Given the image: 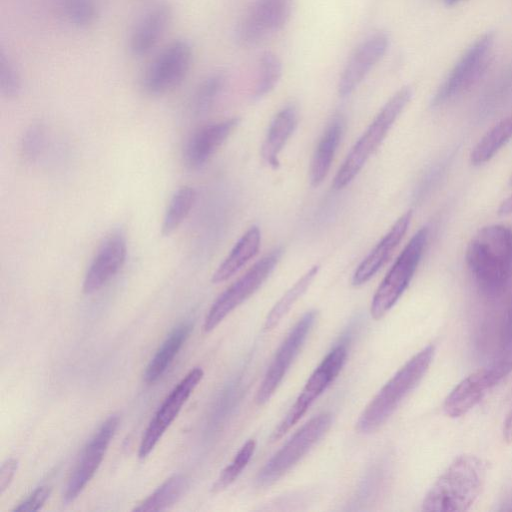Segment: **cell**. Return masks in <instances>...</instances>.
Returning <instances> with one entry per match:
<instances>
[{"instance_id":"1","label":"cell","mask_w":512,"mask_h":512,"mask_svg":"<svg viewBox=\"0 0 512 512\" xmlns=\"http://www.w3.org/2000/svg\"><path fill=\"white\" fill-rule=\"evenodd\" d=\"M465 258L480 290L499 295L512 277V229L500 224L481 228L468 243Z\"/></svg>"},{"instance_id":"2","label":"cell","mask_w":512,"mask_h":512,"mask_svg":"<svg viewBox=\"0 0 512 512\" xmlns=\"http://www.w3.org/2000/svg\"><path fill=\"white\" fill-rule=\"evenodd\" d=\"M486 477L485 462L475 455L455 458L427 492L424 511H465L478 498Z\"/></svg>"},{"instance_id":"3","label":"cell","mask_w":512,"mask_h":512,"mask_svg":"<svg viewBox=\"0 0 512 512\" xmlns=\"http://www.w3.org/2000/svg\"><path fill=\"white\" fill-rule=\"evenodd\" d=\"M434 353V346L427 345L392 376L360 414L356 422L359 433L375 432L391 417L403 399L423 378Z\"/></svg>"},{"instance_id":"4","label":"cell","mask_w":512,"mask_h":512,"mask_svg":"<svg viewBox=\"0 0 512 512\" xmlns=\"http://www.w3.org/2000/svg\"><path fill=\"white\" fill-rule=\"evenodd\" d=\"M412 97V89L404 86L381 108L363 135L354 144L333 182L337 190L347 186L382 143L389 130Z\"/></svg>"},{"instance_id":"5","label":"cell","mask_w":512,"mask_h":512,"mask_svg":"<svg viewBox=\"0 0 512 512\" xmlns=\"http://www.w3.org/2000/svg\"><path fill=\"white\" fill-rule=\"evenodd\" d=\"M428 239V228L419 229L399 254L378 286L370 307L373 319H381L407 289L423 255Z\"/></svg>"},{"instance_id":"6","label":"cell","mask_w":512,"mask_h":512,"mask_svg":"<svg viewBox=\"0 0 512 512\" xmlns=\"http://www.w3.org/2000/svg\"><path fill=\"white\" fill-rule=\"evenodd\" d=\"M328 412L312 417L299 428L259 471L256 483L260 487L274 484L290 471L331 427Z\"/></svg>"},{"instance_id":"7","label":"cell","mask_w":512,"mask_h":512,"mask_svg":"<svg viewBox=\"0 0 512 512\" xmlns=\"http://www.w3.org/2000/svg\"><path fill=\"white\" fill-rule=\"evenodd\" d=\"M281 256L282 249L271 251L227 287L211 305L203 330L210 332L215 329L235 308L253 295L271 275Z\"/></svg>"},{"instance_id":"8","label":"cell","mask_w":512,"mask_h":512,"mask_svg":"<svg viewBox=\"0 0 512 512\" xmlns=\"http://www.w3.org/2000/svg\"><path fill=\"white\" fill-rule=\"evenodd\" d=\"M494 44V34L479 36L463 53L436 90L431 105L438 107L473 86L485 72Z\"/></svg>"},{"instance_id":"9","label":"cell","mask_w":512,"mask_h":512,"mask_svg":"<svg viewBox=\"0 0 512 512\" xmlns=\"http://www.w3.org/2000/svg\"><path fill=\"white\" fill-rule=\"evenodd\" d=\"M193 59L189 41L176 39L164 47L146 68L141 85L152 96L163 95L186 78Z\"/></svg>"},{"instance_id":"10","label":"cell","mask_w":512,"mask_h":512,"mask_svg":"<svg viewBox=\"0 0 512 512\" xmlns=\"http://www.w3.org/2000/svg\"><path fill=\"white\" fill-rule=\"evenodd\" d=\"M347 358L344 344L335 346L309 377L301 393L271 435L276 441L286 434L328 388L342 370Z\"/></svg>"},{"instance_id":"11","label":"cell","mask_w":512,"mask_h":512,"mask_svg":"<svg viewBox=\"0 0 512 512\" xmlns=\"http://www.w3.org/2000/svg\"><path fill=\"white\" fill-rule=\"evenodd\" d=\"M293 0H254L236 28L237 41L254 46L280 31L290 20Z\"/></svg>"},{"instance_id":"12","label":"cell","mask_w":512,"mask_h":512,"mask_svg":"<svg viewBox=\"0 0 512 512\" xmlns=\"http://www.w3.org/2000/svg\"><path fill=\"white\" fill-rule=\"evenodd\" d=\"M512 371V362L501 358L489 367L481 368L461 380L446 397L443 410L458 418L473 409L502 379Z\"/></svg>"},{"instance_id":"13","label":"cell","mask_w":512,"mask_h":512,"mask_svg":"<svg viewBox=\"0 0 512 512\" xmlns=\"http://www.w3.org/2000/svg\"><path fill=\"white\" fill-rule=\"evenodd\" d=\"M316 318L315 310L307 311L286 335L257 390L255 401L258 405H264L273 396L304 345Z\"/></svg>"},{"instance_id":"14","label":"cell","mask_w":512,"mask_h":512,"mask_svg":"<svg viewBox=\"0 0 512 512\" xmlns=\"http://www.w3.org/2000/svg\"><path fill=\"white\" fill-rule=\"evenodd\" d=\"M119 425L118 415L108 417L84 447L63 493V502H73L98 470Z\"/></svg>"},{"instance_id":"15","label":"cell","mask_w":512,"mask_h":512,"mask_svg":"<svg viewBox=\"0 0 512 512\" xmlns=\"http://www.w3.org/2000/svg\"><path fill=\"white\" fill-rule=\"evenodd\" d=\"M203 375L204 372L200 367L193 368L164 399L142 436L138 453L141 459L146 458L155 448L203 378Z\"/></svg>"},{"instance_id":"16","label":"cell","mask_w":512,"mask_h":512,"mask_svg":"<svg viewBox=\"0 0 512 512\" xmlns=\"http://www.w3.org/2000/svg\"><path fill=\"white\" fill-rule=\"evenodd\" d=\"M127 256L122 232L110 233L99 246L83 280V292L92 294L104 287L123 267Z\"/></svg>"},{"instance_id":"17","label":"cell","mask_w":512,"mask_h":512,"mask_svg":"<svg viewBox=\"0 0 512 512\" xmlns=\"http://www.w3.org/2000/svg\"><path fill=\"white\" fill-rule=\"evenodd\" d=\"M388 47V36L379 32L368 37L355 49L339 78L338 93L341 97L350 95L361 84L383 58Z\"/></svg>"},{"instance_id":"18","label":"cell","mask_w":512,"mask_h":512,"mask_svg":"<svg viewBox=\"0 0 512 512\" xmlns=\"http://www.w3.org/2000/svg\"><path fill=\"white\" fill-rule=\"evenodd\" d=\"M239 124L238 118H230L200 127L187 140L183 159L187 167H203L225 143Z\"/></svg>"},{"instance_id":"19","label":"cell","mask_w":512,"mask_h":512,"mask_svg":"<svg viewBox=\"0 0 512 512\" xmlns=\"http://www.w3.org/2000/svg\"><path fill=\"white\" fill-rule=\"evenodd\" d=\"M172 18V8L167 2H157L138 18L129 37V49L136 57L150 53L164 35Z\"/></svg>"},{"instance_id":"20","label":"cell","mask_w":512,"mask_h":512,"mask_svg":"<svg viewBox=\"0 0 512 512\" xmlns=\"http://www.w3.org/2000/svg\"><path fill=\"white\" fill-rule=\"evenodd\" d=\"M412 219V211L401 215L385 236L359 264L352 276V284L360 286L369 281L390 259L406 234Z\"/></svg>"},{"instance_id":"21","label":"cell","mask_w":512,"mask_h":512,"mask_svg":"<svg viewBox=\"0 0 512 512\" xmlns=\"http://www.w3.org/2000/svg\"><path fill=\"white\" fill-rule=\"evenodd\" d=\"M298 122L295 106L288 105L272 119L261 148L264 161L273 168L279 166V154L293 134Z\"/></svg>"},{"instance_id":"22","label":"cell","mask_w":512,"mask_h":512,"mask_svg":"<svg viewBox=\"0 0 512 512\" xmlns=\"http://www.w3.org/2000/svg\"><path fill=\"white\" fill-rule=\"evenodd\" d=\"M344 121L336 116L326 127L322 134L310 167V180L313 186H318L326 178L331 168L334 156L343 134Z\"/></svg>"},{"instance_id":"23","label":"cell","mask_w":512,"mask_h":512,"mask_svg":"<svg viewBox=\"0 0 512 512\" xmlns=\"http://www.w3.org/2000/svg\"><path fill=\"white\" fill-rule=\"evenodd\" d=\"M260 243V229L257 226H251L218 266L211 281L215 284L221 283L233 276L258 253Z\"/></svg>"},{"instance_id":"24","label":"cell","mask_w":512,"mask_h":512,"mask_svg":"<svg viewBox=\"0 0 512 512\" xmlns=\"http://www.w3.org/2000/svg\"><path fill=\"white\" fill-rule=\"evenodd\" d=\"M189 322L176 326L160 345L144 372L147 383H155L166 372L191 332Z\"/></svg>"},{"instance_id":"25","label":"cell","mask_w":512,"mask_h":512,"mask_svg":"<svg viewBox=\"0 0 512 512\" xmlns=\"http://www.w3.org/2000/svg\"><path fill=\"white\" fill-rule=\"evenodd\" d=\"M512 138V113L494 125L473 148L470 161L482 165L494 157Z\"/></svg>"},{"instance_id":"26","label":"cell","mask_w":512,"mask_h":512,"mask_svg":"<svg viewBox=\"0 0 512 512\" xmlns=\"http://www.w3.org/2000/svg\"><path fill=\"white\" fill-rule=\"evenodd\" d=\"M188 479L181 474L173 475L143 500L133 511H162L174 505L187 491Z\"/></svg>"},{"instance_id":"27","label":"cell","mask_w":512,"mask_h":512,"mask_svg":"<svg viewBox=\"0 0 512 512\" xmlns=\"http://www.w3.org/2000/svg\"><path fill=\"white\" fill-rule=\"evenodd\" d=\"M319 270L318 265L312 266L297 282L290 287L270 310L264 322V330H272L290 311L297 300L306 292Z\"/></svg>"},{"instance_id":"28","label":"cell","mask_w":512,"mask_h":512,"mask_svg":"<svg viewBox=\"0 0 512 512\" xmlns=\"http://www.w3.org/2000/svg\"><path fill=\"white\" fill-rule=\"evenodd\" d=\"M196 200V191L191 186H182L172 195L164 213L161 233L172 234L186 219Z\"/></svg>"},{"instance_id":"29","label":"cell","mask_w":512,"mask_h":512,"mask_svg":"<svg viewBox=\"0 0 512 512\" xmlns=\"http://www.w3.org/2000/svg\"><path fill=\"white\" fill-rule=\"evenodd\" d=\"M223 73H213L203 79L194 90L189 101V110L199 116L211 109L225 86Z\"/></svg>"},{"instance_id":"30","label":"cell","mask_w":512,"mask_h":512,"mask_svg":"<svg viewBox=\"0 0 512 512\" xmlns=\"http://www.w3.org/2000/svg\"><path fill=\"white\" fill-rule=\"evenodd\" d=\"M281 75L282 64L279 58L272 52L263 53L259 59L252 98L258 100L269 94L279 82Z\"/></svg>"},{"instance_id":"31","label":"cell","mask_w":512,"mask_h":512,"mask_svg":"<svg viewBox=\"0 0 512 512\" xmlns=\"http://www.w3.org/2000/svg\"><path fill=\"white\" fill-rule=\"evenodd\" d=\"M256 448L254 439H249L237 452L233 460L227 465L212 486V491L218 493L230 486L242 473L251 460Z\"/></svg>"},{"instance_id":"32","label":"cell","mask_w":512,"mask_h":512,"mask_svg":"<svg viewBox=\"0 0 512 512\" xmlns=\"http://www.w3.org/2000/svg\"><path fill=\"white\" fill-rule=\"evenodd\" d=\"M61 8L68 22L78 28L91 26L98 17L95 0H62Z\"/></svg>"},{"instance_id":"33","label":"cell","mask_w":512,"mask_h":512,"mask_svg":"<svg viewBox=\"0 0 512 512\" xmlns=\"http://www.w3.org/2000/svg\"><path fill=\"white\" fill-rule=\"evenodd\" d=\"M22 90V79L13 60L0 51V91L6 98L17 97Z\"/></svg>"},{"instance_id":"34","label":"cell","mask_w":512,"mask_h":512,"mask_svg":"<svg viewBox=\"0 0 512 512\" xmlns=\"http://www.w3.org/2000/svg\"><path fill=\"white\" fill-rule=\"evenodd\" d=\"M44 131L39 125L31 126L25 133L22 140V153L28 160H33L40 153L44 144Z\"/></svg>"},{"instance_id":"35","label":"cell","mask_w":512,"mask_h":512,"mask_svg":"<svg viewBox=\"0 0 512 512\" xmlns=\"http://www.w3.org/2000/svg\"><path fill=\"white\" fill-rule=\"evenodd\" d=\"M51 494V487L42 485L37 487L30 495H28L22 502H20L13 511H38Z\"/></svg>"},{"instance_id":"36","label":"cell","mask_w":512,"mask_h":512,"mask_svg":"<svg viewBox=\"0 0 512 512\" xmlns=\"http://www.w3.org/2000/svg\"><path fill=\"white\" fill-rule=\"evenodd\" d=\"M501 345L502 358L512 362V299L504 318Z\"/></svg>"},{"instance_id":"37","label":"cell","mask_w":512,"mask_h":512,"mask_svg":"<svg viewBox=\"0 0 512 512\" xmlns=\"http://www.w3.org/2000/svg\"><path fill=\"white\" fill-rule=\"evenodd\" d=\"M17 467L18 462L14 458H9L2 464L0 469V494H3L10 486Z\"/></svg>"},{"instance_id":"38","label":"cell","mask_w":512,"mask_h":512,"mask_svg":"<svg viewBox=\"0 0 512 512\" xmlns=\"http://www.w3.org/2000/svg\"><path fill=\"white\" fill-rule=\"evenodd\" d=\"M503 437L507 442L512 441V410L508 413L504 421Z\"/></svg>"},{"instance_id":"39","label":"cell","mask_w":512,"mask_h":512,"mask_svg":"<svg viewBox=\"0 0 512 512\" xmlns=\"http://www.w3.org/2000/svg\"><path fill=\"white\" fill-rule=\"evenodd\" d=\"M498 214L508 215L512 214V194L501 202L498 208Z\"/></svg>"},{"instance_id":"40","label":"cell","mask_w":512,"mask_h":512,"mask_svg":"<svg viewBox=\"0 0 512 512\" xmlns=\"http://www.w3.org/2000/svg\"><path fill=\"white\" fill-rule=\"evenodd\" d=\"M461 1H463V0H444V2L446 3V5H448V6H453V5H455V4L460 3Z\"/></svg>"},{"instance_id":"41","label":"cell","mask_w":512,"mask_h":512,"mask_svg":"<svg viewBox=\"0 0 512 512\" xmlns=\"http://www.w3.org/2000/svg\"><path fill=\"white\" fill-rule=\"evenodd\" d=\"M510 183L512 184V176H511V179H510Z\"/></svg>"}]
</instances>
